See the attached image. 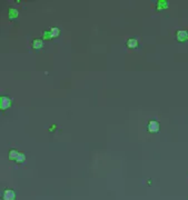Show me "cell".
<instances>
[{"instance_id": "ba28073f", "label": "cell", "mask_w": 188, "mask_h": 200, "mask_svg": "<svg viewBox=\"0 0 188 200\" xmlns=\"http://www.w3.org/2000/svg\"><path fill=\"white\" fill-rule=\"evenodd\" d=\"M18 17V10L13 9V8H10L9 9V18L10 19H15V18Z\"/></svg>"}, {"instance_id": "52a82bcc", "label": "cell", "mask_w": 188, "mask_h": 200, "mask_svg": "<svg viewBox=\"0 0 188 200\" xmlns=\"http://www.w3.org/2000/svg\"><path fill=\"white\" fill-rule=\"evenodd\" d=\"M18 156H19V152H18L17 150L11 149L10 151H9V159L10 160H17Z\"/></svg>"}, {"instance_id": "6da1fadb", "label": "cell", "mask_w": 188, "mask_h": 200, "mask_svg": "<svg viewBox=\"0 0 188 200\" xmlns=\"http://www.w3.org/2000/svg\"><path fill=\"white\" fill-rule=\"evenodd\" d=\"M11 106V99L9 97H5L2 96L0 98V108L1 110H6V109L10 108Z\"/></svg>"}, {"instance_id": "5b68a950", "label": "cell", "mask_w": 188, "mask_h": 200, "mask_svg": "<svg viewBox=\"0 0 188 200\" xmlns=\"http://www.w3.org/2000/svg\"><path fill=\"white\" fill-rule=\"evenodd\" d=\"M127 47L128 48H131V49H135L138 47V40L135 38H130L127 40Z\"/></svg>"}, {"instance_id": "9c48e42d", "label": "cell", "mask_w": 188, "mask_h": 200, "mask_svg": "<svg viewBox=\"0 0 188 200\" xmlns=\"http://www.w3.org/2000/svg\"><path fill=\"white\" fill-rule=\"evenodd\" d=\"M49 31L51 32V36H52V38H56V37H58L59 33H60V30H59L58 28H56V27H53V28H51Z\"/></svg>"}, {"instance_id": "277c9868", "label": "cell", "mask_w": 188, "mask_h": 200, "mask_svg": "<svg viewBox=\"0 0 188 200\" xmlns=\"http://www.w3.org/2000/svg\"><path fill=\"white\" fill-rule=\"evenodd\" d=\"M3 200H15L16 199V193L13 190L11 189H7L3 191V196H2Z\"/></svg>"}, {"instance_id": "3957f363", "label": "cell", "mask_w": 188, "mask_h": 200, "mask_svg": "<svg viewBox=\"0 0 188 200\" xmlns=\"http://www.w3.org/2000/svg\"><path fill=\"white\" fill-rule=\"evenodd\" d=\"M176 39L178 41H187L188 40V31L186 30H178L177 33H176Z\"/></svg>"}, {"instance_id": "7c38bea8", "label": "cell", "mask_w": 188, "mask_h": 200, "mask_svg": "<svg viewBox=\"0 0 188 200\" xmlns=\"http://www.w3.org/2000/svg\"><path fill=\"white\" fill-rule=\"evenodd\" d=\"M43 38H45V39H50V38H52V36H51V32H50V31H45V32H43Z\"/></svg>"}, {"instance_id": "8fae6325", "label": "cell", "mask_w": 188, "mask_h": 200, "mask_svg": "<svg viewBox=\"0 0 188 200\" xmlns=\"http://www.w3.org/2000/svg\"><path fill=\"white\" fill-rule=\"evenodd\" d=\"M25 160H26L25 154H22V152H19V156H18V158H17V160H16V161L19 162V163H21V162H23Z\"/></svg>"}, {"instance_id": "8992f818", "label": "cell", "mask_w": 188, "mask_h": 200, "mask_svg": "<svg viewBox=\"0 0 188 200\" xmlns=\"http://www.w3.org/2000/svg\"><path fill=\"white\" fill-rule=\"evenodd\" d=\"M31 46L33 49H40L43 47V41L41 39H35V40L31 42Z\"/></svg>"}, {"instance_id": "7a4b0ae2", "label": "cell", "mask_w": 188, "mask_h": 200, "mask_svg": "<svg viewBox=\"0 0 188 200\" xmlns=\"http://www.w3.org/2000/svg\"><path fill=\"white\" fill-rule=\"evenodd\" d=\"M147 129H148V131L153 132V134L158 132V131H159V124H158L156 120H151V121L148 122Z\"/></svg>"}, {"instance_id": "30bf717a", "label": "cell", "mask_w": 188, "mask_h": 200, "mask_svg": "<svg viewBox=\"0 0 188 200\" xmlns=\"http://www.w3.org/2000/svg\"><path fill=\"white\" fill-rule=\"evenodd\" d=\"M168 7V2L167 1H158V5H157V8L158 9H163V8H167Z\"/></svg>"}]
</instances>
